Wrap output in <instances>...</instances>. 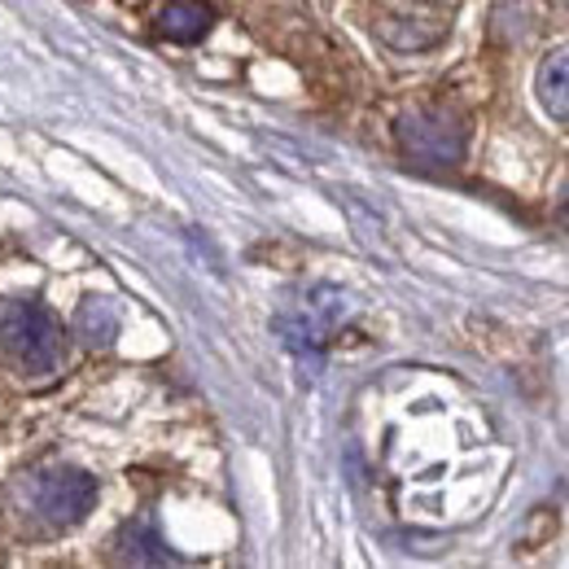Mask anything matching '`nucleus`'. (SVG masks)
Wrapping results in <instances>:
<instances>
[{"instance_id": "f257e3e1", "label": "nucleus", "mask_w": 569, "mask_h": 569, "mask_svg": "<svg viewBox=\"0 0 569 569\" xmlns=\"http://www.w3.org/2000/svg\"><path fill=\"white\" fill-rule=\"evenodd\" d=\"M0 356L18 377H49L62 363V329L40 302H0Z\"/></svg>"}, {"instance_id": "f03ea898", "label": "nucleus", "mask_w": 569, "mask_h": 569, "mask_svg": "<svg viewBox=\"0 0 569 569\" xmlns=\"http://www.w3.org/2000/svg\"><path fill=\"white\" fill-rule=\"evenodd\" d=\"M351 302L342 289L333 284H316L311 293H302L298 302H289L281 316H277V338L284 342L289 356H298L302 363H320L325 356V342L333 338V329L347 320Z\"/></svg>"}, {"instance_id": "7ed1b4c3", "label": "nucleus", "mask_w": 569, "mask_h": 569, "mask_svg": "<svg viewBox=\"0 0 569 569\" xmlns=\"http://www.w3.org/2000/svg\"><path fill=\"white\" fill-rule=\"evenodd\" d=\"M395 137H399L403 158L412 167H426V171H451V167H460L465 162V144H469L465 123L451 110H438V106L408 110L395 123Z\"/></svg>"}, {"instance_id": "20e7f679", "label": "nucleus", "mask_w": 569, "mask_h": 569, "mask_svg": "<svg viewBox=\"0 0 569 569\" xmlns=\"http://www.w3.org/2000/svg\"><path fill=\"white\" fill-rule=\"evenodd\" d=\"M92 503H97V478H88L79 469H53V473L36 478V508L44 512V521L53 530L83 521V512Z\"/></svg>"}, {"instance_id": "39448f33", "label": "nucleus", "mask_w": 569, "mask_h": 569, "mask_svg": "<svg viewBox=\"0 0 569 569\" xmlns=\"http://www.w3.org/2000/svg\"><path fill=\"white\" fill-rule=\"evenodd\" d=\"M214 27V9L207 0H167L158 9V36L171 44H198Z\"/></svg>"}, {"instance_id": "423d86ee", "label": "nucleus", "mask_w": 569, "mask_h": 569, "mask_svg": "<svg viewBox=\"0 0 569 569\" xmlns=\"http://www.w3.org/2000/svg\"><path fill=\"white\" fill-rule=\"evenodd\" d=\"M119 557L123 561H132V566H171L176 561V552L162 543V535L153 530V521L149 517H137V521H128L123 530H119Z\"/></svg>"}, {"instance_id": "0eeeda50", "label": "nucleus", "mask_w": 569, "mask_h": 569, "mask_svg": "<svg viewBox=\"0 0 569 569\" xmlns=\"http://www.w3.org/2000/svg\"><path fill=\"white\" fill-rule=\"evenodd\" d=\"M74 338L88 351H106L119 338V311L110 298H83L74 311Z\"/></svg>"}, {"instance_id": "6e6552de", "label": "nucleus", "mask_w": 569, "mask_h": 569, "mask_svg": "<svg viewBox=\"0 0 569 569\" xmlns=\"http://www.w3.org/2000/svg\"><path fill=\"white\" fill-rule=\"evenodd\" d=\"M535 92H539V106H543L552 119H569V44L566 49H552V53L539 62Z\"/></svg>"}, {"instance_id": "1a4fd4ad", "label": "nucleus", "mask_w": 569, "mask_h": 569, "mask_svg": "<svg viewBox=\"0 0 569 569\" xmlns=\"http://www.w3.org/2000/svg\"><path fill=\"white\" fill-rule=\"evenodd\" d=\"M566 211H569V184H566Z\"/></svg>"}]
</instances>
